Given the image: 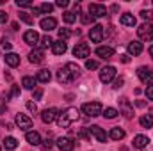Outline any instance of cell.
Listing matches in <instances>:
<instances>
[{"mask_svg":"<svg viewBox=\"0 0 153 151\" xmlns=\"http://www.w3.org/2000/svg\"><path fill=\"white\" fill-rule=\"evenodd\" d=\"M66 50H68V44H66V41H53V44H52V52L55 53V55H62V53H66Z\"/></svg>","mask_w":153,"mask_h":151,"instance_id":"cell-18","label":"cell"},{"mask_svg":"<svg viewBox=\"0 0 153 151\" xmlns=\"http://www.w3.org/2000/svg\"><path fill=\"white\" fill-rule=\"evenodd\" d=\"M20 20H22L23 23H27V25H32V23H34V18H32L30 14H27V13H20Z\"/></svg>","mask_w":153,"mask_h":151,"instance_id":"cell-33","label":"cell"},{"mask_svg":"<svg viewBox=\"0 0 153 151\" xmlns=\"http://www.w3.org/2000/svg\"><path fill=\"white\" fill-rule=\"evenodd\" d=\"M27 109H29L30 112H36V110H38V107H36L34 101H27Z\"/></svg>","mask_w":153,"mask_h":151,"instance_id":"cell-43","label":"cell"},{"mask_svg":"<svg viewBox=\"0 0 153 151\" xmlns=\"http://www.w3.org/2000/svg\"><path fill=\"white\" fill-rule=\"evenodd\" d=\"M141 16L144 18V20H153V11H141Z\"/></svg>","mask_w":153,"mask_h":151,"instance_id":"cell-38","label":"cell"},{"mask_svg":"<svg viewBox=\"0 0 153 151\" xmlns=\"http://www.w3.org/2000/svg\"><path fill=\"white\" fill-rule=\"evenodd\" d=\"M0 4H4V0H0Z\"/></svg>","mask_w":153,"mask_h":151,"instance_id":"cell-55","label":"cell"},{"mask_svg":"<svg viewBox=\"0 0 153 151\" xmlns=\"http://www.w3.org/2000/svg\"><path fill=\"white\" fill-rule=\"evenodd\" d=\"M102 114H103L107 119H114V117H116L119 112H117L116 109H112V107H109V109H105V112H102Z\"/></svg>","mask_w":153,"mask_h":151,"instance_id":"cell-34","label":"cell"},{"mask_svg":"<svg viewBox=\"0 0 153 151\" xmlns=\"http://www.w3.org/2000/svg\"><path fill=\"white\" fill-rule=\"evenodd\" d=\"M148 52H150V55H152V59H153V44L150 46V48H148Z\"/></svg>","mask_w":153,"mask_h":151,"instance_id":"cell-54","label":"cell"},{"mask_svg":"<svg viewBox=\"0 0 153 151\" xmlns=\"http://www.w3.org/2000/svg\"><path fill=\"white\" fill-rule=\"evenodd\" d=\"M89 53H91V50H89V44L87 43H78L75 48H73V55H75L76 59H87Z\"/></svg>","mask_w":153,"mask_h":151,"instance_id":"cell-7","label":"cell"},{"mask_svg":"<svg viewBox=\"0 0 153 151\" xmlns=\"http://www.w3.org/2000/svg\"><path fill=\"white\" fill-rule=\"evenodd\" d=\"M128 53H130V55H141V53H143V43L132 41V43L128 44Z\"/></svg>","mask_w":153,"mask_h":151,"instance_id":"cell-22","label":"cell"},{"mask_svg":"<svg viewBox=\"0 0 153 151\" xmlns=\"http://www.w3.org/2000/svg\"><path fill=\"white\" fill-rule=\"evenodd\" d=\"M52 146H53V142H52L50 139H46V141H45V148H46V150H50Z\"/></svg>","mask_w":153,"mask_h":151,"instance_id":"cell-51","label":"cell"},{"mask_svg":"<svg viewBox=\"0 0 153 151\" xmlns=\"http://www.w3.org/2000/svg\"><path fill=\"white\" fill-rule=\"evenodd\" d=\"M5 21H7V13L0 11V23H5Z\"/></svg>","mask_w":153,"mask_h":151,"instance_id":"cell-48","label":"cell"},{"mask_svg":"<svg viewBox=\"0 0 153 151\" xmlns=\"http://www.w3.org/2000/svg\"><path fill=\"white\" fill-rule=\"evenodd\" d=\"M41 98H43V89H36V91H34V100H41Z\"/></svg>","mask_w":153,"mask_h":151,"instance_id":"cell-44","label":"cell"},{"mask_svg":"<svg viewBox=\"0 0 153 151\" xmlns=\"http://www.w3.org/2000/svg\"><path fill=\"white\" fill-rule=\"evenodd\" d=\"M119 112L123 114L126 119H130L134 115V109H132V105H130V101L126 98H121V101H119Z\"/></svg>","mask_w":153,"mask_h":151,"instance_id":"cell-12","label":"cell"},{"mask_svg":"<svg viewBox=\"0 0 153 151\" xmlns=\"http://www.w3.org/2000/svg\"><path fill=\"white\" fill-rule=\"evenodd\" d=\"M50 78H52V75H50V71H48V70H41V71L38 73V76H36V80L41 82V84H48V82H50Z\"/></svg>","mask_w":153,"mask_h":151,"instance_id":"cell-28","label":"cell"},{"mask_svg":"<svg viewBox=\"0 0 153 151\" xmlns=\"http://www.w3.org/2000/svg\"><path fill=\"white\" fill-rule=\"evenodd\" d=\"M137 76L141 78V82H144V84H148V85L153 84V71L150 68H146V66H141V68L137 70Z\"/></svg>","mask_w":153,"mask_h":151,"instance_id":"cell-8","label":"cell"},{"mask_svg":"<svg viewBox=\"0 0 153 151\" xmlns=\"http://www.w3.org/2000/svg\"><path fill=\"white\" fill-rule=\"evenodd\" d=\"M114 78H116V68L114 66H105V68H102V71H100V80H102L103 84H111Z\"/></svg>","mask_w":153,"mask_h":151,"instance_id":"cell-6","label":"cell"},{"mask_svg":"<svg viewBox=\"0 0 153 151\" xmlns=\"http://www.w3.org/2000/svg\"><path fill=\"white\" fill-rule=\"evenodd\" d=\"M52 44H53V39L50 38V36H45V38L41 39V48H48Z\"/></svg>","mask_w":153,"mask_h":151,"instance_id":"cell-36","label":"cell"},{"mask_svg":"<svg viewBox=\"0 0 153 151\" xmlns=\"http://www.w3.org/2000/svg\"><path fill=\"white\" fill-rule=\"evenodd\" d=\"M32 14H34V16H39V14H43V13H41L39 7H32Z\"/></svg>","mask_w":153,"mask_h":151,"instance_id":"cell-50","label":"cell"},{"mask_svg":"<svg viewBox=\"0 0 153 151\" xmlns=\"http://www.w3.org/2000/svg\"><path fill=\"white\" fill-rule=\"evenodd\" d=\"M16 5H18V7H23V9H25V7H32L30 2H20V0L16 2Z\"/></svg>","mask_w":153,"mask_h":151,"instance_id":"cell-45","label":"cell"},{"mask_svg":"<svg viewBox=\"0 0 153 151\" xmlns=\"http://www.w3.org/2000/svg\"><path fill=\"white\" fill-rule=\"evenodd\" d=\"M144 93H146V98H148V100H153V84L146 87V91H144Z\"/></svg>","mask_w":153,"mask_h":151,"instance_id":"cell-40","label":"cell"},{"mask_svg":"<svg viewBox=\"0 0 153 151\" xmlns=\"http://www.w3.org/2000/svg\"><path fill=\"white\" fill-rule=\"evenodd\" d=\"M14 123H16V126L20 128V130H23V132H29L30 128H32V119L29 117V115H25V114H16V117H14Z\"/></svg>","mask_w":153,"mask_h":151,"instance_id":"cell-4","label":"cell"},{"mask_svg":"<svg viewBox=\"0 0 153 151\" xmlns=\"http://www.w3.org/2000/svg\"><path fill=\"white\" fill-rule=\"evenodd\" d=\"M89 39L93 43H102V39H103V27L102 25H94L89 30Z\"/></svg>","mask_w":153,"mask_h":151,"instance_id":"cell-13","label":"cell"},{"mask_svg":"<svg viewBox=\"0 0 153 151\" xmlns=\"http://www.w3.org/2000/svg\"><path fill=\"white\" fill-rule=\"evenodd\" d=\"M137 36L144 41H152L153 39V23H143L137 29Z\"/></svg>","mask_w":153,"mask_h":151,"instance_id":"cell-5","label":"cell"},{"mask_svg":"<svg viewBox=\"0 0 153 151\" xmlns=\"http://www.w3.org/2000/svg\"><path fill=\"white\" fill-rule=\"evenodd\" d=\"M39 9H41V13H43V14H50V13L53 11V5H52V4H48V2H45V4H41V5H39Z\"/></svg>","mask_w":153,"mask_h":151,"instance_id":"cell-32","label":"cell"},{"mask_svg":"<svg viewBox=\"0 0 153 151\" xmlns=\"http://www.w3.org/2000/svg\"><path fill=\"white\" fill-rule=\"evenodd\" d=\"M23 41L27 43V44H30V46H36L39 41V34L36 30H27L25 34H23Z\"/></svg>","mask_w":153,"mask_h":151,"instance_id":"cell-15","label":"cell"},{"mask_svg":"<svg viewBox=\"0 0 153 151\" xmlns=\"http://www.w3.org/2000/svg\"><path fill=\"white\" fill-rule=\"evenodd\" d=\"M11 96H13V98H18V96H20V87H18V85H13V89H11Z\"/></svg>","mask_w":153,"mask_h":151,"instance_id":"cell-41","label":"cell"},{"mask_svg":"<svg viewBox=\"0 0 153 151\" xmlns=\"http://www.w3.org/2000/svg\"><path fill=\"white\" fill-rule=\"evenodd\" d=\"M98 66H100V64H98L96 61H89V59L85 61V68H87V70H96Z\"/></svg>","mask_w":153,"mask_h":151,"instance_id":"cell-37","label":"cell"},{"mask_svg":"<svg viewBox=\"0 0 153 151\" xmlns=\"http://www.w3.org/2000/svg\"><path fill=\"white\" fill-rule=\"evenodd\" d=\"M57 146H59L61 151H71L73 146H75V142H73L70 137H59V139H57Z\"/></svg>","mask_w":153,"mask_h":151,"instance_id":"cell-14","label":"cell"},{"mask_svg":"<svg viewBox=\"0 0 153 151\" xmlns=\"http://www.w3.org/2000/svg\"><path fill=\"white\" fill-rule=\"evenodd\" d=\"M125 130L123 128H119V126H116V128H112L111 130V139L112 141H121V139H125Z\"/></svg>","mask_w":153,"mask_h":151,"instance_id":"cell-26","label":"cell"},{"mask_svg":"<svg viewBox=\"0 0 153 151\" xmlns=\"http://www.w3.org/2000/svg\"><path fill=\"white\" fill-rule=\"evenodd\" d=\"M96 55L102 57V59H111L114 55V48H111V46H98L96 48Z\"/></svg>","mask_w":153,"mask_h":151,"instance_id":"cell-19","label":"cell"},{"mask_svg":"<svg viewBox=\"0 0 153 151\" xmlns=\"http://www.w3.org/2000/svg\"><path fill=\"white\" fill-rule=\"evenodd\" d=\"M89 133H91V132H89ZM89 133H87V130H80V132H78V137H80V139H89Z\"/></svg>","mask_w":153,"mask_h":151,"instance_id":"cell-46","label":"cell"},{"mask_svg":"<svg viewBox=\"0 0 153 151\" xmlns=\"http://www.w3.org/2000/svg\"><path fill=\"white\" fill-rule=\"evenodd\" d=\"M123 82H125V80H123L121 76H119V78H116V80H114V87H116V89H119V87L123 85Z\"/></svg>","mask_w":153,"mask_h":151,"instance_id":"cell-47","label":"cell"},{"mask_svg":"<svg viewBox=\"0 0 153 151\" xmlns=\"http://www.w3.org/2000/svg\"><path fill=\"white\" fill-rule=\"evenodd\" d=\"M4 146H5V150H16V148H18V141H16L14 137H5Z\"/></svg>","mask_w":153,"mask_h":151,"instance_id":"cell-29","label":"cell"},{"mask_svg":"<svg viewBox=\"0 0 153 151\" xmlns=\"http://www.w3.org/2000/svg\"><path fill=\"white\" fill-rule=\"evenodd\" d=\"M39 25H41V29H43L45 32H50V30H53V29L57 27V20H55V18H43Z\"/></svg>","mask_w":153,"mask_h":151,"instance_id":"cell-17","label":"cell"},{"mask_svg":"<svg viewBox=\"0 0 153 151\" xmlns=\"http://www.w3.org/2000/svg\"><path fill=\"white\" fill-rule=\"evenodd\" d=\"M55 5H57V7H68V5H70V2H68V0H57V2H55Z\"/></svg>","mask_w":153,"mask_h":151,"instance_id":"cell-42","label":"cell"},{"mask_svg":"<svg viewBox=\"0 0 153 151\" xmlns=\"http://www.w3.org/2000/svg\"><path fill=\"white\" fill-rule=\"evenodd\" d=\"M73 9H75V13H80V11H82V7H80V4H75V5H73Z\"/></svg>","mask_w":153,"mask_h":151,"instance_id":"cell-53","label":"cell"},{"mask_svg":"<svg viewBox=\"0 0 153 151\" xmlns=\"http://www.w3.org/2000/svg\"><path fill=\"white\" fill-rule=\"evenodd\" d=\"M89 132H91V135H93L98 142H105V141H107V137H109V135L105 133V130H102L98 124H93V126L89 128Z\"/></svg>","mask_w":153,"mask_h":151,"instance_id":"cell-11","label":"cell"},{"mask_svg":"<svg viewBox=\"0 0 153 151\" xmlns=\"http://www.w3.org/2000/svg\"><path fill=\"white\" fill-rule=\"evenodd\" d=\"M57 109H53V107H50V109H45L43 112H41V121L45 123V124H50V123H53L55 119H57Z\"/></svg>","mask_w":153,"mask_h":151,"instance_id":"cell-9","label":"cell"},{"mask_svg":"<svg viewBox=\"0 0 153 151\" xmlns=\"http://www.w3.org/2000/svg\"><path fill=\"white\" fill-rule=\"evenodd\" d=\"M70 36H71V32H70L68 29H59V39H61V41H66Z\"/></svg>","mask_w":153,"mask_h":151,"instance_id":"cell-35","label":"cell"},{"mask_svg":"<svg viewBox=\"0 0 153 151\" xmlns=\"http://www.w3.org/2000/svg\"><path fill=\"white\" fill-rule=\"evenodd\" d=\"M5 64L7 66H11V68H16V66H20V55L18 53H7L5 55Z\"/></svg>","mask_w":153,"mask_h":151,"instance_id":"cell-23","label":"cell"},{"mask_svg":"<svg viewBox=\"0 0 153 151\" xmlns=\"http://www.w3.org/2000/svg\"><path fill=\"white\" fill-rule=\"evenodd\" d=\"M119 21H121V25H125V27H135V25H137V20H135V16H134V14H130V13H125V14H121Z\"/></svg>","mask_w":153,"mask_h":151,"instance_id":"cell-16","label":"cell"},{"mask_svg":"<svg viewBox=\"0 0 153 151\" xmlns=\"http://www.w3.org/2000/svg\"><path fill=\"white\" fill-rule=\"evenodd\" d=\"M78 76H80V68L76 66L75 62H68L64 68H61L57 71V80L61 84H70V82L76 80Z\"/></svg>","mask_w":153,"mask_h":151,"instance_id":"cell-1","label":"cell"},{"mask_svg":"<svg viewBox=\"0 0 153 151\" xmlns=\"http://www.w3.org/2000/svg\"><path fill=\"white\" fill-rule=\"evenodd\" d=\"M89 14L93 18H102V16L107 14V7L102 5V4H91L89 5Z\"/></svg>","mask_w":153,"mask_h":151,"instance_id":"cell-10","label":"cell"},{"mask_svg":"<svg viewBox=\"0 0 153 151\" xmlns=\"http://www.w3.org/2000/svg\"><path fill=\"white\" fill-rule=\"evenodd\" d=\"M78 117H80V114L76 110L75 107H68V109H64L62 112L57 114V124L61 126V128H70L75 121H78Z\"/></svg>","mask_w":153,"mask_h":151,"instance_id":"cell-2","label":"cell"},{"mask_svg":"<svg viewBox=\"0 0 153 151\" xmlns=\"http://www.w3.org/2000/svg\"><path fill=\"white\" fill-rule=\"evenodd\" d=\"M82 112L89 117H98L100 114L103 112V107L100 101H89V103H84L82 105Z\"/></svg>","mask_w":153,"mask_h":151,"instance_id":"cell-3","label":"cell"},{"mask_svg":"<svg viewBox=\"0 0 153 151\" xmlns=\"http://www.w3.org/2000/svg\"><path fill=\"white\" fill-rule=\"evenodd\" d=\"M80 21H82L84 25H89V23H93V21H94V18H93L89 13H82V14H80Z\"/></svg>","mask_w":153,"mask_h":151,"instance_id":"cell-31","label":"cell"},{"mask_svg":"<svg viewBox=\"0 0 153 151\" xmlns=\"http://www.w3.org/2000/svg\"><path fill=\"white\" fill-rule=\"evenodd\" d=\"M43 59H45L43 50H32V52L29 53V61H30L32 64H39V62H43Z\"/></svg>","mask_w":153,"mask_h":151,"instance_id":"cell-21","label":"cell"},{"mask_svg":"<svg viewBox=\"0 0 153 151\" xmlns=\"http://www.w3.org/2000/svg\"><path fill=\"white\" fill-rule=\"evenodd\" d=\"M0 43H2V48H4V50H11V48H13V44L9 43V39L2 38V41H0Z\"/></svg>","mask_w":153,"mask_h":151,"instance_id":"cell-39","label":"cell"},{"mask_svg":"<svg viewBox=\"0 0 153 151\" xmlns=\"http://www.w3.org/2000/svg\"><path fill=\"white\" fill-rule=\"evenodd\" d=\"M119 59H121V62H125V64L130 62V57H128V55H119Z\"/></svg>","mask_w":153,"mask_h":151,"instance_id":"cell-49","label":"cell"},{"mask_svg":"<svg viewBox=\"0 0 153 151\" xmlns=\"http://www.w3.org/2000/svg\"><path fill=\"white\" fill-rule=\"evenodd\" d=\"M148 144H150V139H148L146 135H135V137H134V148L144 150Z\"/></svg>","mask_w":153,"mask_h":151,"instance_id":"cell-20","label":"cell"},{"mask_svg":"<svg viewBox=\"0 0 153 151\" xmlns=\"http://www.w3.org/2000/svg\"><path fill=\"white\" fill-rule=\"evenodd\" d=\"M9 98H11V94H9V93H4V94H2V100H4V101H7Z\"/></svg>","mask_w":153,"mask_h":151,"instance_id":"cell-52","label":"cell"},{"mask_svg":"<svg viewBox=\"0 0 153 151\" xmlns=\"http://www.w3.org/2000/svg\"><path fill=\"white\" fill-rule=\"evenodd\" d=\"M36 84H38V80H36L34 76H23V78H22V85H23L25 89H30V91H32V89L36 87Z\"/></svg>","mask_w":153,"mask_h":151,"instance_id":"cell-25","label":"cell"},{"mask_svg":"<svg viewBox=\"0 0 153 151\" xmlns=\"http://www.w3.org/2000/svg\"><path fill=\"white\" fill-rule=\"evenodd\" d=\"M62 20H64L66 23H70V25H71V23H75V21H76V16H75V13H70V11H66V13L62 14Z\"/></svg>","mask_w":153,"mask_h":151,"instance_id":"cell-30","label":"cell"},{"mask_svg":"<svg viewBox=\"0 0 153 151\" xmlns=\"http://www.w3.org/2000/svg\"><path fill=\"white\" fill-rule=\"evenodd\" d=\"M139 123H141L143 128H152L153 126V115L152 114H144V115H141Z\"/></svg>","mask_w":153,"mask_h":151,"instance_id":"cell-27","label":"cell"},{"mask_svg":"<svg viewBox=\"0 0 153 151\" xmlns=\"http://www.w3.org/2000/svg\"><path fill=\"white\" fill-rule=\"evenodd\" d=\"M25 139H27V142L32 144V146H39V144H41V135H39L38 132H27Z\"/></svg>","mask_w":153,"mask_h":151,"instance_id":"cell-24","label":"cell"}]
</instances>
